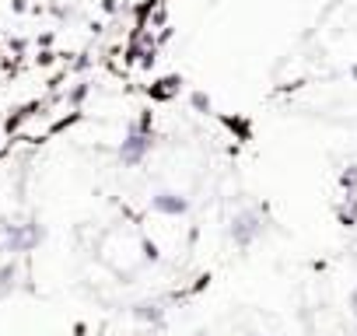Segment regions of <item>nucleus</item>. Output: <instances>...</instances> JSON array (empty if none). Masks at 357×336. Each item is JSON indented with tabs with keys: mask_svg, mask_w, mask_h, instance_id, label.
<instances>
[{
	"mask_svg": "<svg viewBox=\"0 0 357 336\" xmlns=\"http://www.w3.org/2000/svg\"><path fill=\"white\" fill-rule=\"evenodd\" d=\"M151 130H147V123H133L130 130H126V137H123V144H119V151H116V158H119V165H126V168H137L147 154H151Z\"/></svg>",
	"mask_w": 357,
	"mask_h": 336,
	"instance_id": "nucleus-1",
	"label": "nucleus"
},
{
	"mask_svg": "<svg viewBox=\"0 0 357 336\" xmlns=\"http://www.w3.org/2000/svg\"><path fill=\"white\" fill-rule=\"evenodd\" d=\"M263 231H266V224H263V214L259 211H238L231 217V224H228V235H231V242L238 249H249Z\"/></svg>",
	"mask_w": 357,
	"mask_h": 336,
	"instance_id": "nucleus-2",
	"label": "nucleus"
},
{
	"mask_svg": "<svg viewBox=\"0 0 357 336\" xmlns=\"http://www.w3.org/2000/svg\"><path fill=\"white\" fill-rule=\"evenodd\" d=\"M39 238H43L39 224H4L0 228V245L8 252H29Z\"/></svg>",
	"mask_w": 357,
	"mask_h": 336,
	"instance_id": "nucleus-3",
	"label": "nucleus"
},
{
	"mask_svg": "<svg viewBox=\"0 0 357 336\" xmlns=\"http://www.w3.org/2000/svg\"><path fill=\"white\" fill-rule=\"evenodd\" d=\"M151 211L161 214V217H183L190 211V200L183 193H175V190H161L151 197Z\"/></svg>",
	"mask_w": 357,
	"mask_h": 336,
	"instance_id": "nucleus-4",
	"label": "nucleus"
},
{
	"mask_svg": "<svg viewBox=\"0 0 357 336\" xmlns=\"http://www.w3.org/2000/svg\"><path fill=\"white\" fill-rule=\"evenodd\" d=\"M133 315H137L140 322H151V326H158V322L165 319V308H161L158 301H140V305H133Z\"/></svg>",
	"mask_w": 357,
	"mask_h": 336,
	"instance_id": "nucleus-5",
	"label": "nucleus"
},
{
	"mask_svg": "<svg viewBox=\"0 0 357 336\" xmlns=\"http://www.w3.org/2000/svg\"><path fill=\"white\" fill-rule=\"evenodd\" d=\"M340 186H343L347 193H357V165H350L347 172L340 176Z\"/></svg>",
	"mask_w": 357,
	"mask_h": 336,
	"instance_id": "nucleus-6",
	"label": "nucleus"
},
{
	"mask_svg": "<svg viewBox=\"0 0 357 336\" xmlns=\"http://www.w3.org/2000/svg\"><path fill=\"white\" fill-rule=\"evenodd\" d=\"M190 102H193V109H197V112H211V98H207L204 91H193V98H190Z\"/></svg>",
	"mask_w": 357,
	"mask_h": 336,
	"instance_id": "nucleus-7",
	"label": "nucleus"
},
{
	"mask_svg": "<svg viewBox=\"0 0 357 336\" xmlns=\"http://www.w3.org/2000/svg\"><path fill=\"white\" fill-rule=\"evenodd\" d=\"M347 305H350V312H354V315H357V287H354V291H350V298H347Z\"/></svg>",
	"mask_w": 357,
	"mask_h": 336,
	"instance_id": "nucleus-8",
	"label": "nucleus"
},
{
	"mask_svg": "<svg viewBox=\"0 0 357 336\" xmlns=\"http://www.w3.org/2000/svg\"><path fill=\"white\" fill-rule=\"evenodd\" d=\"M350 77H354V81H357V63H354V67H350Z\"/></svg>",
	"mask_w": 357,
	"mask_h": 336,
	"instance_id": "nucleus-9",
	"label": "nucleus"
},
{
	"mask_svg": "<svg viewBox=\"0 0 357 336\" xmlns=\"http://www.w3.org/2000/svg\"><path fill=\"white\" fill-rule=\"evenodd\" d=\"M200 336H207V333H200Z\"/></svg>",
	"mask_w": 357,
	"mask_h": 336,
	"instance_id": "nucleus-10",
	"label": "nucleus"
}]
</instances>
